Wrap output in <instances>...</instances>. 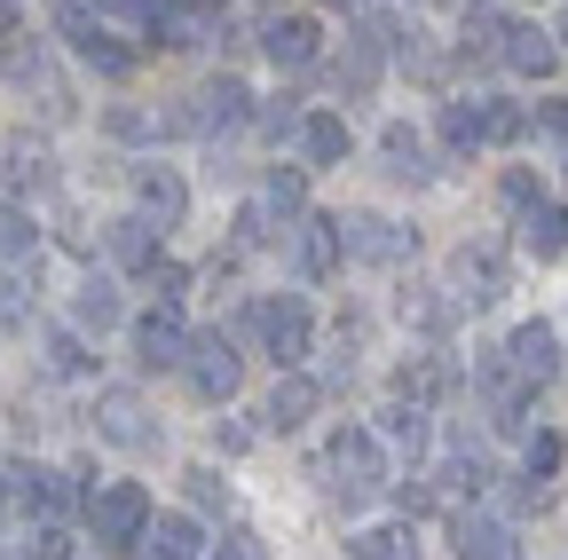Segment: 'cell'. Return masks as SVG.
<instances>
[{"label": "cell", "mask_w": 568, "mask_h": 560, "mask_svg": "<svg viewBox=\"0 0 568 560\" xmlns=\"http://www.w3.org/2000/svg\"><path fill=\"white\" fill-rule=\"evenodd\" d=\"M88 529H95V544H142V529H151V489L142 481H103V489H88Z\"/></svg>", "instance_id": "cell-1"}, {"label": "cell", "mask_w": 568, "mask_h": 560, "mask_svg": "<svg viewBox=\"0 0 568 560\" xmlns=\"http://www.w3.org/2000/svg\"><path fill=\"white\" fill-rule=\"evenodd\" d=\"M332 474H339V498H372L387 481V442L379 427H339L332 435Z\"/></svg>", "instance_id": "cell-2"}, {"label": "cell", "mask_w": 568, "mask_h": 560, "mask_svg": "<svg viewBox=\"0 0 568 560\" xmlns=\"http://www.w3.org/2000/svg\"><path fill=\"white\" fill-rule=\"evenodd\" d=\"M95 435L142 458V450H159V418H151V403H142L134 387H103L95 395Z\"/></svg>", "instance_id": "cell-3"}, {"label": "cell", "mask_w": 568, "mask_h": 560, "mask_svg": "<svg viewBox=\"0 0 568 560\" xmlns=\"http://www.w3.org/2000/svg\"><path fill=\"white\" fill-rule=\"evenodd\" d=\"M55 32L71 40V55H88L95 72H111V80H119V72H134V55L103 32V17H88V9H80V0H63V9H55Z\"/></svg>", "instance_id": "cell-4"}, {"label": "cell", "mask_w": 568, "mask_h": 560, "mask_svg": "<svg viewBox=\"0 0 568 560\" xmlns=\"http://www.w3.org/2000/svg\"><path fill=\"white\" fill-rule=\"evenodd\" d=\"M339 245H347L355 261H379V268H395V261L418 253V237H410L403 222H387V214H355V222H339Z\"/></svg>", "instance_id": "cell-5"}, {"label": "cell", "mask_w": 568, "mask_h": 560, "mask_svg": "<svg viewBox=\"0 0 568 560\" xmlns=\"http://www.w3.org/2000/svg\"><path fill=\"white\" fill-rule=\"evenodd\" d=\"M253 324H261V339H268V356H276V364H301V356H308V301H301V293L261 301Z\"/></svg>", "instance_id": "cell-6"}, {"label": "cell", "mask_w": 568, "mask_h": 560, "mask_svg": "<svg viewBox=\"0 0 568 560\" xmlns=\"http://www.w3.org/2000/svg\"><path fill=\"white\" fill-rule=\"evenodd\" d=\"M237 379H245V364H237V347H230L222 332H213V339H190V387H197L205 403H230Z\"/></svg>", "instance_id": "cell-7"}, {"label": "cell", "mask_w": 568, "mask_h": 560, "mask_svg": "<svg viewBox=\"0 0 568 560\" xmlns=\"http://www.w3.org/2000/svg\"><path fill=\"white\" fill-rule=\"evenodd\" d=\"M134 364H142V371H174V364H190V332H182L174 308H159V316L134 324Z\"/></svg>", "instance_id": "cell-8"}, {"label": "cell", "mask_w": 568, "mask_h": 560, "mask_svg": "<svg viewBox=\"0 0 568 560\" xmlns=\"http://www.w3.org/2000/svg\"><path fill=\"white\" fill-rule=\"evenodd\" d=\"M316 403H324V387H316L308 371L284 364V379H276V387H268V403H261V418H268L276 435H301L308 418H316Z\"/></svg>", "instance_id": "cell-9"}, {"label": "cell", "mask_w": 568, "mask_h": 560, "mask_svg": "<svg viewBox=\"0 0 568 560\" xmlns=\"http://www.w3.org/2000/svg\"><path fill=\"white\" fill-rule=\"evenodd\" d=\"M134 205H142V214H151L159 230H174V222L190 214V190H182L174 166H142V174H134Z\"/></svg>", "instance_id": "cell-10"}, {"label": "cell", "mask_w": 568, "mask_h": 560, "mask_svg": "<svg viewBox=\"0 0 568 560\" xmlns=\"http://www.w3.org/2000/svg\"><path fill=\"white\" fill-rule=\"evenodd\" d=\"M506 364H514V379H552L560 371V332L552 324H521L506 339Z\"/></svg>", "instance_id": "cell-11"}, {"label": "cell", "mask_w": 568, "mask_h": 560, "mask_svg": "<svg viewBox=\"0 0 568 560\" xmlns=\"http://www.w3.org/2000/svg\"><path fill=\"white\" fill-rule=\"evenodd\" d=\"M339 253H347V245H339V222H332V214L301 222V245H293V268H301V276H332Z\"/></svg>", "instance_id": "cell-12"}, {"label": "cell", "mask_w": 568, "mask_h": 560, "mask_svg": "<svg viewBox=\"0 0 568 560\" xmlns=\"http://www.w3.org/2000/svg\"><path fill=\"white\" fill-rule=\"evenodd\" d=\"M521 245L537 253V261H560L568 253V205H521Z\"/></svg>", "instance_id": "cell-13"}, {"label": "cell", "mask_w": 568, "mask_h": 560, "mask_svg": "<svg viewBox=\"0 0 568 560\" xmlns=\"http://www.w3.org/2000/svg\"><path fill=\"white\" fill-rule=\"evenodd\" d=\"M261 48H268V63L301 72V63H316V24H308V17H276V24L261 32Z\"/></svg>", "instance_id": "cell-14"}, {"label": "cell", "mask_w": 568, "mask_h": 560, "mask_svg": "<svg viewBox=\"0 0 568 560\" xmlns=\"http://www.w3.org/2000/svg\"><path fill=\"white\" fill-rule=\"evenodd\" d=\"M458 552H466V560H506V552H521V544H514V521L466 513V521H458Z\"/></svg>", "instance_id": "cell-15"}, {"label": "cell", "mask_w": 568, "mask_h": 560, "mask_svg": "<svg viewBox=\"0 0 568 560\" xmlns=\"http://www.w3.org/2000/svg\"><path fill=\"white\" fill-rule=\"evenodd\" d=\"M142 552H166V560H190L205 552V529L190 513H151V529H142Z\"/></svg>", "instance_id": "cell-16"}, {"label": "cell", "mask_w": 568, "mask_h": 560, "mask_svg": "<svg viewBox=\"0 0 568 560\" xmlns=\"http://www.w3.org/2000/svg\"><path fill=\"white\" fill-rule=\"evenodd\" d=\"M126 308H119V285H111V276H88V285L80 293H71V324H80V332H111Z\"/></svg>", "instance_id": "cell-17"}, {"label": "cell", "mask_w": 568, "mask_h": 560, "mask_svg": "<svg viewBox=\"0 0 568 560\" xmlns=\"http://www.w3.org/2000/svg\"><path fill=\"white\" fill-rule=\"evenodd\" d=\"M497 55H506V63H514V72H521V80H545L560 48H552V40H545L537 24H506V48H497Z\"/></svg>", "instance_id": "cell-18"}, {"label": "cell", "mask_w": 568, "mask_h": 560, "mask_svg": "<svg viewBox=\"0 0 568 560\" xmlns=\"http://www.w3.org/2000/svg\"><path fill=\"white\" fill-rule=\"evenodd\" d=\"M301 151H308V166H339L347 159V119L339 111H308L301 119Z\"/></svg>", "instance_id": "cell-19"}, {"label": "cell", "mask_w": 568, "mask_h": 560, "mask_svg": "<svg viewBox=\"0 0 568 560\" xmlns=\"http://www.w3.org/2000/svg\"><path fill=\"white\" fill-rule=\"evenodd\" d=\"M151 230H159L151 214H119V222L103 230V245H111V261H126V268H151V253H159V245H151Z\"/></svg>", "instance_id": "cell-20"}, {"label": "cell", "mask_w": 568, "mask_h": 560, "mask_svg": "<svg viewBox=\"0 0 568 560\" xmlns=\"http://www.w3.org/2000/svg\"><path fill=\"white\" fill-rule=\"evenodd\" d=\"M71 474H55V466H17V489H24V506H40V513H63L71 506V489H63Z\"/></svg>", "instance_id": "cell-21"}, {"label": "cell", "mask_w": 568, "mask_h": 560, "mask_svg": "<svg viewBox=\"0 0 568 560\" xmlns=\"http://www.w3.org/2000/svg\"><path fill=\"white\" fill-rule=\"evenodd\" d=\"M379 151H387V174H395V182H426V174H435V166H426V143H418L410 126H387Z\"/></svg>", "instance_id": "cell-22"}, {"label": "cell", "mask_w": 568, "mask_h": 560, "mask_svg": "<svg viewBox=\"0 0 568 560\" xmlns=\"http://www.w3.org/2000/svg\"><path fill=\"white\" fill-rule=\"evenodd\" d=\"M0 182H9V190H24V182H32V190H40V182H48V151L17 134V143L0 151Z\"/></svg>", "instance_id": "cell-23"}, {"label": "cell", "mask_w": 568, "mask_h": 560, "mask_svg": "<svg viewBox=\"0 0 568 560\" xmlns=\"http://www.w3.org/2000/svg\"><path fill=\"white\" fill-rule=\"evenodd\" d=\"M443 134H450V151L489 143V103H450V111H443Z\"/></svg>", "instance_id": "cell-24"}, {"label": "cell", "mask_w": 568, "mask_h": 560, "mask_svg": "<svg viewBox=\"0 0 568 560\" xmlns=\"http://www.w3.org/2000/svg\"><path fill=\"white\" fill-rule=\"evenodd\" d=\"M80 371H95L88 339H80V332H55V339H48V379H80Z\"/></svg>", "instance_id": "cell-25"}, {"label": "cell", "mask_w": 568, "mask_h": 560, "mask_svg": "<svg viewBox=\"0 0 568 560\" xmlns=\"http://www.w3.org/2000/svg\"><path fill=\"white\" fill-rule=\"evenodd\" d=\"M347 552H355V560H387V552H410V529H403V521L355 529V537H347Z\"/></svg>", "instance_id": "cell-26"}, {"label": "cell", "mask_w": 568, "mask_h": 560, "mask_svg": "<svg viewBox=\"0 0 568 560\" xmlns=\"http://www.w3.org/2000/svg\"><path fill=\"white\" fill-rule=\"evenodd\" d=\"M32 253H40V230H32V214L0 205V261H32Z\"/></svg>", "instance_id": "cell-27"}, {"label": "cell", "mask_w": 568, "mask_h": 560, "mask_svg": "<svg viewBox=\"0 0 568 560\" xmlns=\"http://www.w3.org/2000/svg\"><path fill=\"white\" fill-rule=\"evenodd\" d=\"M458 285H474L466 301H497V293H506V276H497L489 253H458Z\"/></svg>", "instance_id": "cell-28"}, {"label": "cell", "mask_w": 568, "mask_h": 560, "mask_svg": "<svg viewBox=\"0 0 568 560\" xmlns=\"http://www.w3.org/2000/svg\"><path fill=\"white\" fill-rule=\"evenodd\" d=\"M395 395H403V403H435V395H443V364H426V356L403 364V371H395Z\"/></svg>", "instance_id": "cell-29"}, {"label": "cell", "mask_w": 568, "mask_h": 560, "mask_svg": "<svg viewBox=\"0 0 568 560\" xmlns=\"http://www.w3.org/2000/svg\"><path fill=\"white\" fill-rule=\"evenodd\" d=\"M24 324H32V285L24 276H0V339L24 332Z\"/></svg>", "instance_id": "cell-30"}, {"label": "cell", "mask_w": 568, "mask_h": 560, "mask_svg": "<svg viewBox=\"0 0 568 560\" xmlns=\"http://www.w3.org/2000/svg\"><path fill=\"white\" fill-rule=\"evenodd\" d=\"M103 134H111V143H142V134H159V119L134 111V103H119V111H103Z\"/></svg>", "instance_id": "cell-31"}, {"label": "cell", "mask_w": 568, "mask_h": 560, "mask_svg": "<svg viewBox=\"0 0 568 560\" xmlns=\"http://www.w3.org/2000/svg\"><path fill=\"white\" fill-rule=\"evenodd\" d=\"M261 197H268V205H276V214H301V205H308V182H301V174H284V166H276V174H268V190H261Z\"/></svg>", "instance_id": "cell-32"}, {"label": "cell", "mask_w": 568, "mask_h": 560, "mask_svg": "<svg viewBox=\"0 0 568 560\" xmlns=\"http://www.w3.org/2000/svg\"><path fill=\"white\" fill-rule=\"evenodd\" d=\"M450 316H458V308H450V301H426V293H418V301H410V293H403V324H418V332H443V324H450Z\"/></svg>", "instance_id": "cell-33"}, {"label": "cell", "mask_w": 568, "mask_h": 560, "mask_svg": "<svg viewBox=\"0 0 568 560\" xmlns=\"http://www.w3.org/2000/svg\"><path fill=\"white\" fill-rule=\"evenodd\" d=\"M261 134H268V143H284V134H301V111H293V95H276V103L261 111Z\"/></svg>", "instance_id": "cell-34"}, {"label": "cell", "mask_w": 568, "mask_h": 560, "mask_svg": "<svg viewBox=\"0 0 568 560\" xmlns=\"http://www.w3.org/2000/svg\"><path fill=\"white\" fill-rule=\"evenodd\" d=\"M182 481H190V498H197V506H222V498H230V489H222V474H213V466H197V474H182Z\"/></svg>", "instance_id": "cell-35"}, {"label": "cell", "mask_w": 568, "mask_h": 560, "mask_svg": "<svg viewBox=\"0 0 568 560\" xmlns=\"http://www.w3.org/2000/svg\"><path fill=\"white\" fill-rule=\"evenodd\" d=\"M521 134V111L514 103H489V143H514Z\"/></svg>", "instance_id": "cell-36"}, {"label": "cell", "mask_w": 568, "mask_h": 560, "mask_svg": "<svg viewBox=\"0 0 568 560\" xmlns=\"http://www.w3.org/2000/svg\"><path fill=\"white\" fill-rule=\"evenodd\" d=\"M151 293H159V301H174V293H182V268H174V261H159V253H151Z\"/></svg>", "instance_id": "cell-37"}, {"label": "cell", "mask_w": 568, "mask_h": 560, "mask_svg": "<svg viewBox=\"0 0 568 560\" xmlns=\"http://www.w3.org/2000/svg\"><path fill=\"white\" fill-rule=\"evenodd\" d=\"M213 552H230V560H253V552H261V537H253V529H230V537L213 544Z\"/></svg>", "instance_id": "cell-38"}, {"label": "cell", "mask_w": 568, "mask_h": 560, "mask_svg": "<svg viewBox=\"0 0 568 560\" xmlns=\"http://www.w3.org/2000/svg\"><path fill=\"white\" fill-rule=\"evenodd\" d=\"M506 205H537V174L514 166V174H506Z\"/></svg>", "instance_id": "cell-39"}, {"label": "cell", "mask_w": 568, "mask_h": 560, "mask_svg": "<svg viewBox=\"0 0 568 560\" xmlns=\"http://www.w3.org/2000/svg\"><path fill=\"white\" fill-rule=\"evenodd\" d=\"M552 466H560V442L537 435V442H529V474H552Z\"/></svg>", "instance_id": "cell-40"}, {"label": "cell", "mask_w": 568, "mask_h": 560, "mask_svg": "<svg viewBox=\"0 0 568 560\" xmlns=\"http://www.w3.org/2000/svg\"><path fill=\"white\" fill-rule=\"evenodd\" d=\"M190 9H197V17H213V9H230V0H190Z\"/></svg>", "instance_id": "cell-41"}, {"label": "cell", "mask_w": 568, "mask_h": 560, "mask_svg": "<svg viewBox=\"0 0 568 560\" xmlns=\"http://www.w3.org/2000/svg\"><path fill=\"white\" fill-rule=\"evenodd\" d=\"M332 9H347V0H332Z\"/></svg>", "instance_id": "cell-42"}, {"label": "cell", "mask_w": 568, "mask_h": 560, "mask_svg": "<svg viewBox=\"0 0 568 560\" xmlns=\"http://www.w3.org/2000/svg\"><path fill=\"white\" fill-rule=\"evenodd\" d=\"M560 40H568V24H560Z\"/></svg>", "instance_id": "cell-43"}]
</instances>
